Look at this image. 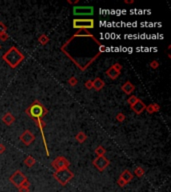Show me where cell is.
<instances>
[{"instance_id":"1","label":"cell","mask_w":171,"mask_h":192,"mask_svg":"<svg viewBox=\"0 0 171 192\" xmlns=\"http://www.w3.org/2000/svg\"><path fill=\"white\" fill-rule=\"evenodd\" d=\"M2 59L4 61H6V63H7L11 68H15L24 59V55L18 50L16 47H11L2 56Z\"/></svg>"},{"instance_id":"19","label":"cell","mask_w":171,"mask_h":192,"mask_svg":"<svg viewBox=\"0 0 171 192\" xmlns=\"http://www.w3.org/2000/svg\"><path fill=\"white\" fill-rule=\"evenodd\" d=\"M95 152H96V154H97L98 156H103V155H104V153H105V149L100 146V147L96 148Z\"/></svg>"},{"instance_id":"8","label":"cell","mask_w":171,"mask_h":192,"mask_svg":"<svg viewBox=\"0 0 171 192\" xmlns=\"http://www.w3.org/2000/svg\"><path fill=\"white\" fill-rule=\"evenodd\" d=\"M120 69H121V66L119 64L113 65V66H111L106 71V75L109 76L110 78L114 80V79H116L119 76V74H120Z\"/></svg>"},{"instance_id":"16","label":"cell","mask_w":171,"mask_h":192,"mask_svg":"<svg viewBox=\"0 0 171 192\" xmlns=\"http://www.w3.org/2000/svg\"><path fill=\"white\" fill-rule=\"evenodd\" d=\"M34 163H35V160H34V158H33V157L28 156L25 159V164H26L27 166H32Z\"/></svg>"},{"instance_id":"28","label":"cell","mask_w":171,"mask_h":192,"mask_svg":"<svg viewBox=\"0 0 171 192\" xmlns=\"http://www.w3.org/2000/svg\"><path fill=\"white\" fill-rule=\"evenodd\" d=\"M70 80H75V79H74V78H72V79H70ZM69 82H70L72 85L74 84V81H69ZM76 82H77V81H75V83H76Z\"/></svg>"},{"instance_id":"5","label":"cell","mask_w":171,"mask_h":192,"mask_svg":"<svg viewBox=\"0 0 171 192\" xmlns=\"http://www.w3.org/2000/svg\"><path fill=\"white\" fill-rule=\"evenodd\" d=\"M94 8L92 6H75L73 8V14L77 16H89L93 15Z\"/></svg>"},{"instance_id":"26","label":"cell","mask_w":171,"mask_h":192,"mask_svg":"<svg viewBox=\"0 0 171 192\" xmlns=\"http://www.w3.org/2000/svg\"><path fill=\"white\" fill-rule=\"evenodd\" d=\"M86 87L88 88V89H90V88L92 87V82H91V81H88V82L86 83Z\"/></svg>"},{"instance_id":"27","label":"cell","mask_w":171,"mask_h":192,"mask_svg":"<svg viewBox=\"0 0 171 192\" xmlns=\"http://www.w3.org/2000/svg\"><path fill=\"white\" fill-rule=\"evenodd\" d=\"M3 151H4V146L0 145V153H2Z\"/></svg>"},{"instance_id":"24","label":"cell","mask_w":171,"mask_h":192,"mask_svg":"<svg viewBox=\"0 0 171 192\" xmlns=\"http://www.w3.org/2000/svg\"><path fill=\"white\" fill-rule=\"evenodd\" d=\"M47 41H48V40H47L45 37H43V36H42V37L40 38V42H41V43H43V44H44V43H46Z\"/></svg>"},{"instance_id":"20","label":"cell","mask_w":171,"mask_h":192,"mask_svg":"<svg viewBox=\"0 0 171 192\" xmlns=\"http://www.w3.org/2000/svg\"><path fill=\"white\" fill-rule=\"evenodd\" d=\"M137 100H138V98H137L136 96H130L129 98H128V103H129L130 105H133L135 103L137 102Z\"/></svg>"},{"instance_id":"10","label":"cell","mask_w":171,"mask_h":192,"mask_svg":"<svg viewBox=\"0 0 171 192\" xmlns=\"http://www.w3.org/2000/svg\"><path fill=\"white\" fill-rule=\"evenodd\" d=\"M68 165H69V162L67 161L64 157L56 158L55 161L53 162V166L55 167L57 170H59V169H63V168H67V166Z\"/></svg>"},{"instance_id":"3","label":"cell","mask_w":171,"mask_h":192,"mask_svg":"<svg viewBox=\"0 0 171 192\" xmlns=\"http://www.w3.org/2000/svg\"><path fill=\"white\" fill-rule=\"evenodd\" d=\"M27 113L30 115L32 118H34L37 120V119H40L45 114V110L40 104L34 103V104L31 105L30 107H29V109L27 110Z\"/></svg>"},{"instance_id":"23","label":"cell","mask_w":171,"mask_h":192,"mask_svg":"<svg viewBox=\"0 0 171 192\" xmlns=\"http://www.w3.org/2000/svg\"><path fill=\"white\" fill-rule=\"evenodd\" d=\"M20 188V190H21V192H28V188H27L26 186H21V187H19Z\"/></svg>"},{"instance_id":"25","label":"cell","mask_w":171,"mask_h":192,"mask_svg":"<svg viewBox=\"0 0 171 192\" xmlns=\"http://www.w3.org/2000/svg\"><path fill=\"white\" fill-rule=\"evenodd\" d=\"M151 66L153 67V68H156V67H158V62L153 61V62H152V64H151Z\"/></svg>"},{"instance_id":"17","label":"cell","mask_w":171,"mask_h":192,"mask_svg":"<svg viewBox=\"0 0 171 192\" xmlns=\"http://www.w3.org/2000/svg\"><path fill=\"white\" fill-rule=\"evenodd\" d=\"M158 109H159L158 106H156V105H154V104H151V105L149 106V107H147V111L149 112V113H153V112L157 111Z\"/></svg>"},{"instance_id":"4","label":"cell","mask_w":171,"mask_h":192,"mask_svg":"<svg viewBox=\"0 0 171 192\" xmlns=\"http://www.w3.org/2000/svg\"><path fill=\"white\" fill-rule=\"evenodd\" d=\"M73 27L77 29H88L94 27V20L93 19H74L73 20Z\"/></svg>"},{"instance_id":"11","label":"cell","mask_w":171,"mask_h":192,"mask_svg":"<svg viewBox=\"0 0 171 192\" xmlns=\"http://www.w3.org/2000/svg\"><path fill=\"white\" fill-rule=\"evenodd\" d=\"M131 108L133 109V111L135 112V113L140 114V113H142V111L146 108V106H145V104H144V103L142 102V101L139 100V99H138V100H137V102L131 106Z\"/></svg>"},{"instance_id":"12","label":"cell","mask_w":171,"mask_h":192,"mask_svg":"<svg viewBox=\"0 0 171 192\" xmlns=\"http://www.w3.org/2000/svg\"><path fill=\"white\" fill-rule=\"evenodd\" d=\"M134 89H135L134 85L132 84L131 82H129V81H127V82L124 83V84L122 85V90L125 92L126 94H131V92L133 91Z\"/></svg>"},{"instance_id":"14","label":"cell","mask_w":171,"mask_h":192,"mask_svg":"<svg viewBox=\"0 0 171 192\" xmlns=\"http://www.w3.org/2000/svg\"><path fill=\"white\" fill-rule=\"evenodd\" d=\"M121 180H123V182H129L130 180L132 179V174L129 172L128 170H125L122 172V174H121V177H120Z\"/></svg>"},{"instance_id":"13","label":"cell","mask_w":171,"mask_h":192,"mask_svg":"<svg viewBox=\"0 0 171 192\" xmlns=\"http://www.w3.org/2000/svg\"><path fill=\"white\" fill-rule=\"evenodd\" d=\"M103 86H104V82H103L100 78H96L95 80L92 82V87H93L94 89H96V90L102 89Z\"/></svg>"},{"instance_id":"7","label":"cell","mask_w":171,"mask_h":192,"mask_svg":"<svg viewBox=\"0 0 171 192\" xmlns=\"http://www.w3.org/2000/svg\"><path fill=\"white\" fill-rule=\"evenodd\" d=\"M93 163L98 170L103 171L108 166V164H109V160H108L107 158H105L104 156H98L94 160Z\"/></svg>"},{"instance_id":"21","label":"cell","mask_w":171,"mask_h":192,"mask_svg":"<svg viewBox=\"0 0 171 192\" xmlns=\"http://www.w3.org/2000/svg\"><path fill=\"white\" fill-rule=\"evenodd\" d=\"M5 30H6V27L3 25L2 23H0V35L2 34V33H5Z\"/></svg>"},{"instance_id":"15","label":"cell","mask_w":171,"mask_h":192,"mask_svg":"<svg viewBox=\"0 0 171 192\" xmlns=\"http://www.w3.org/2000/svg\"><path fill=\"white\" fill-rule=\"evenodd\" d=\"M15 118L14 116H13L11 113H6L5 115H4L3 117V122H5L7 125H10V124H12L13 122H14Z\"/></svg>"},{"instance_id":"22","label":"cell","mask_w":171,"mask_h":192,"mask_svg":"<svg viewBox=\"0 0 171 192\" xmlns=\"http://www.w3.org/2000/svg\"><path fill=\"white\" fill-rule=\"evenodd\" d=\"M135 172H136V174L138 175V177H141V176H142V174H143V170H142L141 168H137Z\"/></svg>"},{"instance_id":"9","label":"cell","mask_w":171,"mask_h":192,"mask_svg":"<svg viewBox=\"0 0 171 192\" xmlns=\"http://www.w3.org/2000/svg\"><path fill=\"white\" fill-rule=\"evenodd\" d=\"M34 138H35L34 135H33L29 130L24 131L21 136H20V140H21L25 145H30V143H32Z\"/></svg>"},{"instance_id":"6","label":"cell","mask_w":171,"mask_h":192,"mask_svg":"<svg viewBox=\"0 0 171 192\" xmlns=\"http://www.w3.org/2000/svg\"><path fill=\"white\" fill-rule=\"evenodd\" d=\"M25 180H26L25 176H24V174L21 172V171H16V172L11 176V178H10V181L12 182L16 187L21 186V185L24 183Z\"/></svg>"},{"instance_id":"18","label":"cell","mask_w":171,"mask_h":192,"mask_svg":"<svg viewBox=\"0 0 171 192\" xmlns=\"http://www.w3.org/2000/svg\"><path fill=\"white\" fill-rule=\"evenodd\" d=\"M76 139H77L79 142H83L85 139H86V136H85V134L83 132H79L77 134V136H76Z\"/></svg>"},{"instance_id":"2","label":"cell","mask_w":171,"mask_h":192,"mask_svg":"<svg viewBox=\"0 0 171 192\" xmlns=\"http://www.w3.org/2000/svg\"><path fill=\"white\" fill-rule=\"evenodd\" d=\"M55 177L60 183L64 185L73 177V174H72V172L68 168H63V169H59V170L56 171Z\"/></svg>"}]
</instances>
